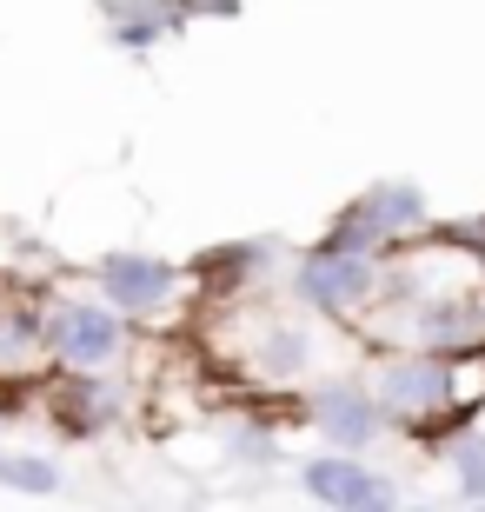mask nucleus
Instances as JSON below:
<instances>
[{
  "label": "nucleus",
  "mask_w": 485,
  "mask_h": 512,
  "mask_svg": "<svg viewBox=\"0 0 485 512\" xmlns=\"http://www.w3.org/2000/svg\"><path fill=\"white\" fill-rule=\"evenodd\" d=\"M133 320L100 293H54L40 300V346L54 353L60 373H113L127 353Z\"/></svg>",
  "instance_id": "nucleus-1"
},
{
  "label": "nucleus",
  "mask_w": 485,
  "mask_h": 512,
  "mask_svg": "<svg viewBox=\"0 0 485 512\" xmlns=\"http://www.w3.org/2000/svg\"><path fill=\"white\" fill-rule=\"evenodd\" d=\"M379 280H386V266H379V253H353V247H313L306 260L293 266V293L313 313H359L366 300H379Z\"/></svg>",
  "instance_id": "nucleus-2"
},
{
  "label": "nucleus",
  "mask_w": 485,
  "mask_h": 512,
  "mask_svg": "<svg viewBox=\"0 0 485 512\" xmlns=\"http://www.w3.org/2000/svg\"><path fill=\"white\" fill-rule=\"evenodd\" d=\"M299 486L313 506H339V512H392L399 506V486H392L379 466H366L359 453H319L299 466Z\"/></svg>",
  "instance_id": "nucleus-3"
},
{
  "label": "nucleus",
  "mask_w": 485,
  "mask_h": 512,
  "mask_svg": "<svg viewBox=\"0 0 485 512\" xmlns=\"http://www.w3.org/2000/svg\"><path fill=\"white\" fill-rule=\"evenodd\" d=\"M94 286H100V300H113L127 320H153L180 293V266L160 260V253H107L94 266Z\"/></svg>",
  "instance_id": "nucleus-4"
},
{
  "label": "nucleus",
  "mask_w": 485,
  "mask_h": 512,
  "mask_svg": "<svg viewBox=\"0 0 485 512\" xmlns=\"http://www.w3.org/2000/svg\"><path fill=\"white\" fill-rule=\"evenodd\" d=\"M306 419H313L319 433H326V446H339V453H366V446L386 433V406H379V393H366L359 380L319 386V393L306 399Z\"/></svg>",
  "instance_id": "nucleus-5"
},
{
  "label": "nucleus",
  "mask_w": 485,
  "mask_h": 512,
  "mask_svg": "<svg viewBox=\"0 0 485 512\" xmlns=\"http://www.w3.org/2000/svg\"><path fill=\"white\" fill-rule=\"evenodd\" d=\"M379 406H386V426L392 419H426L446 406V353L426 346V353H392L379 366Z\"/></svg>",
  "instance_id": "nucleus-6"
},
{
  "label": "nucleus",
  "mask_w": 485,
  "mask_h": 512,
  "mask_svg": "<svg viewBox=\"0 0 485 512\" xmlns=\"http://www.w3.org/2000/svg\"><path fill=\"white\" fill-rule=\"evenodd\" d=\"M127 413V393L107 380V373H67V393H60V426L67 433H100V426H113V419Z\"/></svg>",
  "instance_id": "nucleus-7"
},
{
  "label": "nucleus",
  "mask_w": 485,
  "mask_h": 512,
  "mask_svg": "<svg viewBox=\"0 0 485 512\" xmlns=\"http://www.w3.org/2000/svg\"><path fill=\"white\" fill-rule=\"evenodd\" d=\"M40 306L34 300H14V293H0V380H20V373H34L40 366Z\"/></svg>",
  "instance_id": "nucleus-8"
},
{
  "label": "nucleus",
  "mask_w": 485,
  "mask_h": 512,
  "mask_svg": "<svg viewBox=\"0 0 485 512\" xmlns=\"http://www.w3.org/2000/svg\"><path fill=\"white\" fill-rule=\"evenodd\" d=\"M359 207L373 213V227L386 233L392 247H399V240H406V233L432 227V207H426V193L412 187V180H379V187L366 193V200H359Z\"/></svg>",
  "instance_id": "nucleus-9"
},
{
  "label": "nucleus",
  "mask_w": 485,
  "mask_h": 512,
  "mask_svg": "<svg viewBox=\"0 0 485 512\" xmlns=\"http://www.w3.org/2000/svg\"><path fill=\"white\" fill-rule=\"evenodd\" d=\"M246 360L260 366V380H299V373H306V360H313V333H306L299 320H273L260 340H253V353H246Z\"/></svg>",
  "instance_id": "nucleus-10"
},
{
  "label": "nucleus",
  "mask_w": 485,
  "mask_h": 512,
  "mask_svg": "<svg viewBox=\"0 0 485 512\" xmlns=\"http://www.w3.org/2000/svg\"><path fill=\"white\" fill-rule=\"evenodd\" d=\"M446 406L459 419H472L485 406V353H479V340H472L466 353H459V346L446 353Z\"/></svg>",
  "instance_id": "nucleus-11"
},
{
  "label": "nucleus",
  "mask_w": 485,
  "mask_h": 512,
  "mask_svg": "<svg viewBox=\"0 0 485 512\" xmlns=\"http://www.w3.org/2000/svg\"><path fill=\"white\" fill-rule=\"evenodd\" d=\"M446 466H452V486L466 506H485V433H452L446 439Z\"/></svg>",
  "instance_id": "nucleus-12"
},
{
  "label": "nucleus",
  "mask_w": 485,
  "mask_h": 512,
  "mask_svg": "<svg viewBox=\"0 0 485 512\" xmlns=\"http://www.w3.org/2000/svg\"><path fill=\"white\" fill-rule=\"evenodd\" d=\"M0 486L27 493V499H47V493H60V466L47 453H0Z\"/></svg>",
  "instance_id": "nucleus-13"
},
{
  "label": "nucleus",
  "mask_w": 485,
  "mask_h": 512,
  "mask_svg": "<svg viewBox=\"0 0 485 512\" xmlns=\"http://www.w3.org/2000/svg\"><path fill=\"white\" fill-rule=\"evenodd\" d=\"M107 27H113V47H127V54H147V47H160L167 34H180L160 0H147V7H133V14H120V20H107Z\"/></svg>",
  "instance_id": "nucleus-14"
},
{
  "label": "nucleus",
  "mask_w": 485,
  "mask_h": 512,
  "mask_svg": "<svg viewBox=\"0 0 485 512\" xmlns=\"http://www.w3.org/2000/svg\"><path fill=\"white\" fill-rule=\"evenodd\" d=\"M94 7H100L107 20H120V14H133V7H147V0H94Z\"/></svg>",
  "instance_id": "nucleus-15"
},
{
  "label": "nucleus",
  "mask_w": 485,
  "mask_h": 512,
  "mask_svg": "<svg viewBox=\"0 0 485 512\" xmlns=\"http://www.w3.org/2000/svg\"><path fill=\"white\" fill-rule=\"evenodd\" d=\"M0 419H7V413H0Z\"/></svg>",
  "instance_id": "nucleus-16"
}]
</instances>
